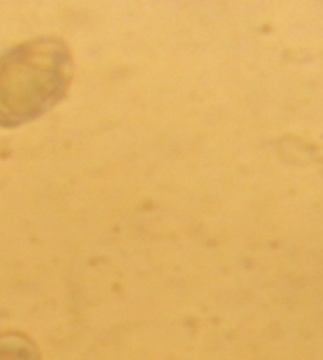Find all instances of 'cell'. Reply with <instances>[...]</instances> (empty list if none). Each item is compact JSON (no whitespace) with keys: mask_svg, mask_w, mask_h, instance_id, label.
Listing matches in <instances>:
<instances>
[{"mask_svg":"<svg viewBox=\"0 0 323 360\" xmlns=\"http://www.w3.org/2000/svg\"><path fill=\"white\" fill-rule=\"evenodd\" d=\"M73 75L65 41L41 37L21 43L0 58V124L34 120L58 103Z\"/></svg>","mask_w":323,"mask_h":360,"instance_id":"obj_1","label":"cell"},{"mask_svg":"<svg viewBox=\"0 0 323 360\" xmlns=\"http://www.w3.org/2000/svg\"><path fill=\"white\" fill-rule=\"evenodd\" d=\"M0 360H41V356L27 335L8 332L0 335Z\"/></svg>","mask_w":323,"mask_h":360,"instance_id":"obj_2","label":"cell"}]
</instances>
